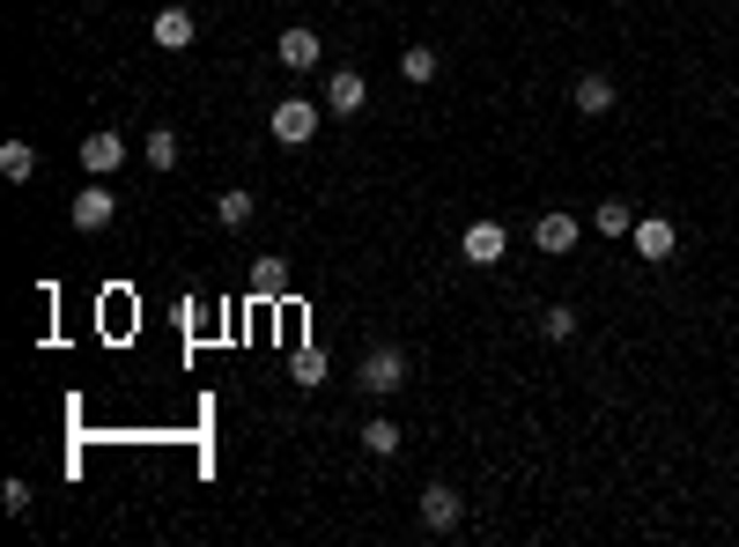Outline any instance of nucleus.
Segmentation results:
<instances>
[{"label": "nucleus", "instance_id": "nucleus-1", "mask_svg": "<svg viewBox=\"0 0 739 547\" xmlns=\"http://www.w3.org/2000/svg\"><path fill=\"white\" fill-rule=\"evenodd\" d=\"M267 133H274L281 149H310V141H318V104H310V96H281Z\"/></svg>", "mask_w": 739, "mask_h": 547}, {"label": "nucleus", "instance_id": "nucleus-2", "mask_svg": "<svg viewBox=\"0 0 739 547\" xmlns=\"http://www.w3.org/2000/svg\"><path fill=\"white\" fill-rule=\"evenodd\" d=\"M407 370H414V363H407L400 348H370V356H363V370H355V385H363L370 399H392V393L407 385Z\"/></svg>", "mask_w": 739, "mask_h": 547}, {"label": "nucleus", "instance_id": "nucleus-3", "mask_svg": "<svg viewBox=\"0 0 739 547\" xmlns=\"http://www.w3.org/2000/svg\"><path fill=\"white\" fill-rule=\"evenodd\" d=\"M112 214H119V200H112V185H82V193H74V208H67V222H74L82 237H96V230H104Z\"/></svg>", "mask_w": 739, "mask_h": 547}, {"label": "nucleus", "instance_id": "nucleus-4", "mask_svg": "<svg viewBox=\"0 0 739 547\" xmlns=\"http://www.w3.org/2000/svg\"><path fill=\"white\" fill-rule=\"evenodd\" d=\"M459 517H466V503H459V488L451 481L422 488V525H430V533H459Z\"/></svg>", "mask_w": 739, "mask_h": 547}, {"label": "nucleus", "instance_id": "nucleus-5", "mask_svg": "<svg viewBox=\"0 0 739 547\" xmlns=\"http://www.w3.org/2000/svg\"><path fill=\"white\" fill-rule=\"evenodd\" d=\"M503 222H466V237H459V259L466 267H495V259H503Z\"/></svg>", "mask_w": 739, "mask_h": 547}, {"label": "nucleus", "instance_id": "nucleus-6", "mask_svg": "<svg viewBox=\"0 0 739 547\" xmlns=\"http://www.w3.org/2000/svg\"><path fill=\"white\" fill-rule=\"evenodd\" d=\"M149 37H155V45H163V53H185V45L200 37V23H192V8H155Z\"/></svg>", "mask_w": 739, "mask_h": 547}, {"label": "nucleus", "instance_id": "nucleus-7", "mask_svg": "<svg viewBox=\"0 0 739 547\" xmlns=\"http://www.w3.org/2000/svg\"><path fill=\"white\" fill-rule=\"evenodd\" d=\"M363 104H370V82L355 74V67H340L333 82H326V112H333V119H355Z\"/></svg>", "mask_w": 739, "mask_h": 547}, {"label": "nucleus", "instance_id": "nucleus-8", "mask_svg": "<svg viewBox=\"0 0 739 547\" xmlns=\"http://www.w3.org/2000/svg\"><path fill=\"white\" fill-rule=\"evenodd\" d=\"M119 163H126V141L112 133V126H96L90 141H82V171H90V178H112Z\"/></svg>", "mask_w": 739, "mask_h": 547}, {"label": "nucleus", "instance_id": "nucleus-9", "mask_svg": "<svg viewBox=\"0 0 739 547\" xmlns=\"http://www.w3.org/2000/svg\"><path fill=\"white\" fill-rule=\"evenodd\" d=\"M532 244H540V252H548V259H562V252H577V214H540V222H532Z\"/></svg>", "mask_w": 739, "mask_h": 547}, {"label": "nucleus", "instance_id": "nucleus-10", "mask_svg": "<svg viewBox=\"0 0 739 547\" xmlns=\"http://www.w3.org/2000/svg\"><path fill=\"white\" fill-rule=\"evenodd\" d=\"M629 237H636V252H644L650 267H658V259H673V244H680V230H673V222H666V214H644V222H636V230H629Z\"/></svg>", "mask_w": 739, "mask_h": 547}, {"label": "nucleus", "instance_id": "nucleus-11", "mask_svg": "<svg viewBox=\"0 0 739 547\" xmlns=\"http://www.w3.org/2000/svg\"><path fill=\"white\" fill-rule=\"evenodd\" d=\"M281 67H289V74H310V67H318V31L289 23V31H281Z\"/></svg>", "mask_w": 739, "mask_h": 547}, {"label": "nucleus", "instance_id": "nucleus-12", "mask_svg": "<svg viewBox=\"0 0 739 547\" xmlns=\"http://www.w3.org/2000/svg\"><path fill=\"white\" fill-rule=\"evenodd\" d=\"M570 96H577V112H585V119H607V112H614V82H607V74H577V82H570Z\"/></svg>", "mask_w": 739, "mask_h": 547}, {"label": "nucleus", "instance_id": "nucleus-13", "mask_svg": "<svg viewBox=\"0 0 739 547\" xmlns=\"http://www.w3.org/2000/svg\"><path fill=\"white\" fill-rule=\"evenodd\" d=\"M141 163H149L155 178H163V171H178V133H171V126H155L149 141H141Z\"/></svg>", "mask_w": 739, "mask_h": 547}, {"label": "nucleus", "instance_id": "nucleus-14", "mask_svg": "<svg viewBox=\"0 0 739 547\" xmlns=\"http://www.w3.org/2000/svg\"><path fill=\"white\" fill-rule=\"evenodd\" d=\"M591 230H607V237H629V230H636V208H629V200H599V208H591Z\"/></svg>", "mask_w": 739, "mask_h": 547}, {"label": "nucleus", "instance_id": "nucleus-15", "mask_svg": "<svg viewBox=\"0 0 739 547\" xmlns=\"http://www.w3.org/2000/svg\"><path fill=\"white\" fill-rule=\"evenodd\" d=\"M31 171H37V149H31V141H0V178L23 185Z\"/></svg>", "mask_w": 739, "mask_h": 547}, {"label": "nucleus", "instance_id": "nucleus-16", "mask_svg": "<svg viewBox=\"0 0 739 547\" xmlns=\"http://www.w3.org/2000/svg\"><path fill=\"white\" fill-rule=\"evenodd\" d=\"M251 296H289V267L281 259H251Z\"/></svg>", "mask_w": 739, "mask_h": 547}, {"label": "nucleus", "instance_id": "nucleus-17", "mask_svg": "<svg viewBox=\"0 0 739 547\" xmlns=\"http://www.w3.org/2000/svg\"><path fill=\"white\" fill-rule=\"evenodd\" d=\"M363 452L370 458H392V452H400V422H385V415H377V422H363Z\"/></svg>", "mask_w": 739, "mask_h": 547}, {"label": "nucleus", "instance_id": "nucleus-18", "mask_svg": "<svg viewBox=\"0 0 739 547\" xmlns=\"http://www.w3.org/2000/svg\"><path fill=\"white\" fill-rule=\"evenodd\" d=\"M251 214H259V200H251V193H222V200H215V222H222V230H245Z\"/></svg>", "mask_w": 739, "mask_h": 547}, {"label": "nucleus", "instance_id": "nucleus-19", "mask_svg": "<svg viewBox=\"0 0 739 547\" xmlns=\"http://www.w3.org/2000/svg\"><path fill=\"white\" fill-rule=\"evenodd\" d=\"M400 74L414 82V90H422V82H436V53H430V45H407V53H400Z\"/></svg>", "mask_w": 739, "mask_h": 547}, {"label": "nucleus", "instance_id": "nucleus-20", "mask_svg": "<svg viewBox=\"0 0 739 547\" xmlns=\"http://www.w3.org/2000/svg\"><path fill=\"white\" fill-rule=\"evenodd\" d=\"M540 334H548V340H577V311L548 304V311H540Z\"/></svg>", "mask_w": 739, "mask_h": 547}, {"label": "nucleus", "instance_id": "nucleus-21", "mask_svg": "<svg viewBox=\"0 0 739 547\" xmlns=\"http://www.w3.org/2000/svg\"><path fill=\"white\" fill-rule=\"evenodd\" d=\"M296 385H326V356H318V348H296Z\"/></svg>", "mask_w": 739, "mask_h": 547}, {"label": "nucleus", "instance_id": "nucleus-22", "mask_svg": "<svg viewBox=\"0 0 739 547\" xmlns=\"http://www.w3.org/2000/svg\"><path fill=\"white\" fill-rule=\"evenodd\" d=\"M0 503H8V511H31V481H23V474H15V481L0 488Z\"/></svg>", "mask_w": 739, "mask_h": 547}]
</instances>
